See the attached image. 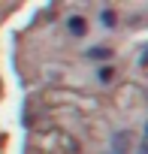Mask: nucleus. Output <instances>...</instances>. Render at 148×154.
Returning <instances> with one entry per match:
<instances>
[{"label":"nucleus","mask_w":148,"mask_h":154,"mask_svg":"<svg viewBox=\"0 0 148 154\" xmlns=\"http://www.w3.org/2000/svg\"><path fill=\"white\" fill-rule=\"evenodd\" d=\"M85 30H88V24H85L82 15H72V18H69V33H72V36H85Z\"/></svg>","instance_id":"f257e3e1"},{"label":"nucleus","mask_w":148,"mask_h":154,"mask_svg":"<svg viewBox=\"0 0 148 154\" xmlns=\"http://www.w3.org/2000/svg\"><path fill=\"white\" fill-rule=\"evenodd\" d=\"M100 21H103V27H115V12H112V9H103Z\"/></svg>","instance_id":"f03ea898"},{"label":"nucleus","mask_w":148,"mask_h":154,"mask_svg":"<svg viewBox=\"0 0 148 154\" xmlns=\"http://www.w3.org/2000/svg\"><path fill=\"white\" fill-rule=\"evenodd\" d=\"M112 75H115L112 66H100V82H112Z\"/></svg>","instance_id":"7ed1b4c3"},{"label":"nucleus","mask_w":148,"mask_h":154,"mask_svg":"<svg viewBox=\"0 0 148 154\" xmlns=\"http://www.w3.org/2000/svg\"><path fill=\"white\" fill-rule=\"evenodd\" d=\"M127 139H130L127 133H118V136H115V151H121V148H127Z\"/></svg>","instance_id":"20e7f679"},{"label":"nucleus","mask_w":148,"mask_h":154,"mask_svg":"<svg viewBox=\"0 0 148 154\" xmlns=\"http://www.w3.org/2000/svg\"><path fill=\"white\" fill-rule=\"evenodd\" d=\"M91 57H109V51H103V48H91Z\"/></svg>","instance_id":"39448f33"}]
</instances>
